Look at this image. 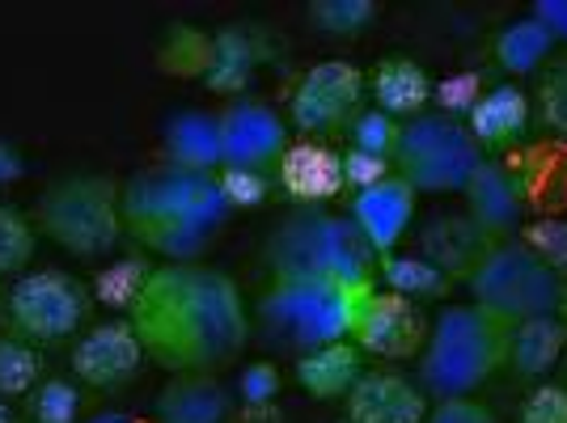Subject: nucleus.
<instances>
[{"label":"nucleus","mask_w":567,"mask_h":423,"mask_svg":"<svg viewBox=\"0 0 567 423\" xmlns=\"http://www.w3.org/2000/svg\"><path fill=\"white\" fill-rule=\"evenodd\" d=\"M144 360L178 373H220L250 343L241 283L213 262H153L127 309Z\"/></svg>","instance_id":"obj_1"},{"label":"nucleus","mask_w":567,"mask_h":423,"mask_svg":"<svg viewBox=\"0 0 567 423\" xmlns=\"http://www.w3.org/2000/svg\"><path fill=\"white\" fill-rule=\"evenodd\" d=\"M118 212L123 234L166 262H199L234 216L216 187V174H183L169 165L144 169L123 183Z\"/></svg>","instance_id":"obj_2"},{"label":"nucleus","mask_w":567,"mask_h":423,"mask_svg":"<svg viewBox=\"0 0 567 423\" xmlns=\"http://www.w3.org/2000/svg\"><path fill=\"white\" fill-rule=\"evenodd\" d=\"M378 280H334V276H267L259 292V327L271 343L297 355L352 339Z\"/></svg>","instance_id":"obj_3"},{"label":"nucleus","mask_w":567,"mask_h":423,"mask_svg":"<svg viewBox=\"0 0 567 423\" xmlns=\"http://www.w3.org/2000/svg\"><path fill=\"white\" fill-rule=\"evenodd\" d=\"M508 330L513 322L492 309L457 301L432 318L420 352V390L427 399H471L496 373L508 369Z\"/></svg>","instance_id":"obj_4"},{"label":"nucleus","mask_w":567,"mask_h":423,"mask_svg":"<svg viewBox=\"0 0 567 423\" xmlns=\"http://www.w3.org/2000/svg\"><path fill=\"white\" fill-rule=\"evenodd\" d=\"M267 276H334V280H378V255L360 237L352 216L327 208H292L267 234Z\"/></svg>","instance_id":"obj_5"},{"label":"nucleus","mask_w":567,"mask_h":423,"mask_svg":"<svg viewBox=\"0 0 567 423\" xmlns=\"http://www.w3.org/2000/svg\"><path fill=\"white\" fill-rule=\"evenodd\" d=\"M123 183L106 174H64L39 190L30 220L39 237L55 241L76 259H102L123 237Z\"/></svg>","instance_id":"obj_6"},{"label":"nucleus","mask_w":567,"mask_h":423,"mask_svg":"<svg viewBox=\"0 0 567 423\" xmlns=\"http://www.w3.org/2000/svg\"><path fill=\"white\" fill-rule=\"evenodd\" d=\"M466 292L474 306L492 309L504 322H529V318H564L567 322V280L555 276L534 250H525L517 237L499 241L496 250L474 267Z\"/></svg>","instance_id":"obj_7"},{"label":"nucleus","mask_w":567,"mask_h":423,"mask_svg":"<svg viewBox=\"0 0 567 423\" xmlns=\"http://www.w3.org/2000/svg\"><path fill=\"white\" fill-rule=\"evenodd\" d=\"M483 162V148L474 144L462 118H450L441 111L406 118L394 148V174L406 187L427 195H462L471 174Z\"/></svg>","instance_id":"obj_8"},{"label":"nucleus","mask_w":567,"mask_h":423,"mask_svg":"<svg viewBox=\"0 0 567 423\" xmlns=\"http://www.w3.org/2000/svg\"><path fill=\"white\" fill-rule=\"evenodd\" d=\"M94 292L64 267H39L25 271L4 297V334H18L34 348L69 343L76 330L90 322Z\"/></svg>","instance_id":"obj_9"},{"label":"nucleus","mask_w":567,"mask_h":423,"mask_svg":"<svg viewBox=\"0 0 567 423\" xmlns=\"http://www.w3.org/2000/svg\"><path fill=\"white\" fill-rule=\"evenodd\" d=\"M364 72L348 60H327L297 76L292 97H288V127L301 132L306 141H327V136H348L352 118L364 111Z\"/></svg>","instance_id":"obj_10"},{"label":"nucleus","mask_w":567,"mask_h":423,"mask_svg":"<svg viewBox=\"0 0 567 423\" xmlns=\"http://www.w3.org/2000/svg\"><path fill=\"white\" fill-rule=\"evenodd\" d=\"M220 123V148H225V165L234 169H255V174H276L284 162L288 144H292V127L288 118L267 106L259 97H237L225 102V111L216 115Z\"/></svg>","instance_id":"obj_11"},{"label":"nucleus","mask_w":567,"mask_h":423,"mask_svg":"<svg viewBox=\"0 0 567 423\" xmlns=\"http://www.w3.org/2000/svg\"><path fill=\"white\" fill-rule=\"evenodd\" d=\"M69 369L85 390H102V394L132 385L144 369V348L141 339H136V330H132V322L115 318V322L90 327L72 343Z\"/></svg>","instance_id":"obj_12"},{"label":"nucleus","mask_w":567,"mask_h":423,"mask_svg":"<svg viewBox=\"0 0 567 423\" xmlns=\"http://www.w3.org/2000/svg\"><path fill=\"white\" fill-rule=\"evenodd\" d=\"M513 187L520 195V208L529 220H559L567 216V141H538L517 144L508 157H499Z\"/></svg>","instance_id":"obj_13"},{"label":"nucleus","mask_w":567,"mask_h":423,"mask_svg":"<svg viewBox=\"0 0 567 423\" xmlns=\"http://www.w3.org/2000/svg\"><path fill=\"white\" fill-rule=\"evenodd\" d=\"M427 330L432 322L424 318V309L406 297H394L378 283L373 301L364 306L360 322L352 330V343L364 355H378V360H390V364H402V360H420L427 343Z\"/></svg>","instance_id":"obj_14"},{"label":"nucleus","mask_w":567,"mask_h":423,"mask_svg":"<svg viewBox=\"0 0 567 423\" xmlns=\"http://www.w3.org/2000/svg\"><path fill=\"white\" fill-rule=\"evenodd\" d=\"M276 55V43L271 34L255 22H234L213 30V64H208V76L199 81L208 94H220L237 102L246 97V90L255 85L259 69Z\"/></svg>","instance_id":"obj_15"},{"label":"nucleus","mask_w":567,"mask_h":423,"mask_svg":"<svg viewBox=\"0 0 567 423\" xmlns=\"http://www.w3.org/2000/svg\"><path fill=\"white\" fill-rule=\"evenodd\" d=\"M427 394L399 369H364L343 399V423H424Z\"/></svg>","instance_id":"obj_16"},{"label":"nucleus","mask_w":567,"mask_h":423,"mask_svg":"<svg viewBox=\"0 0 567 423\" xmlns=\"http://www.w3.org/2000/svg\"><path fill=\"white\" fill-rule=\"evenodd\" d=\"M271 178L297 208H327L331 199L348 190L343 157L322 141H292Z\"/></svg>","instance_id":"obj_17"},{"label":"nucleus","mask_w":567,"mask_h":423,"mask_svg":"<svg viewBox=\"0 0 567 423\" xmlns=\"http://www.w3.org/2000/svg\"><path fill=\"white\" fill-rule=\"evenodd\" d=\"M352 225L360 229V237L369 241L373 255H394L402 246V237L415 220V190L402 183L399 174H390L385 183L352 195Z\"/></svg>","instance_id":"obj_18"},{"label":"nucleus","mask_w":567,"mask_h":423,"mask_svg":"<svg viewBox=\"0 0 567 423\" xmlns=\"http://www.w3.org/2000/svg\"><path fill=\"white\" fill-rule=\"evenodd\" d=\"M499 241L487 237L474 225L466 212H445L432 216L420 229V259H427L441 276H450L453 283H466L478 262L496 250Z\"/></svg>","instance_id":"obj_19"},{"label":"nucleus","mask_w":567,"mask_h":423,"mask_svg":"<svg viewBox=\"0 0 567 423\" xmlns=\"http://www.w3.org/2000/svg\"><path fill=\"white\" fill-rule=\"evenodd\" d=\"M237 411L234 390L216 373H178L153 399L157 423H229Z\"/></svg>","instance_id":"obj_20"},{"label":"nucleus","mask_w":567,"mask_h":423,"mask_svg":"<svg viewBox=\"0 0 567 423\" xmlns=\"http://www.w3.org/2000/svg\"><path fill=\"white\" fill-rule=\"evenodd\" d=\"M462 195H466V216H471L487 237H496V241L517 237L520 225L529 220L525 208H520V195H517V187H513V178H508L504 162L483 157Z\"/></svg>","instance_id":"obj_21"},{"label":"nucleus","mask_w":567,"mask_h":423,"mask_svg":"<svg viewBox=\"0 0 567 423\" xmlns=\"http://www.w3.org/2000/svg\"><path fill=\"white\" fill-rule=\"evenodd\" d=\"M529 123H534V106L520 85H492L478 97L471 115H466V132L474 136L478 148L487 153H513L517 144L529 141Z\"/></svg>","instance_id":"obj_22"},{"label":"nucleus","mask_w":567,"mask_h":423,"mask_svg":"<svg viewBox=\"0 0 567 423\" xmlns=\"http://www.w3.org/2000/svg\"><path fill=\"white\" fill-rule=\"evenodd\" d=\"M162 157L169 169L183 174H220L225 169V148H220V123L208 111H183L166 123L162 136Z\"/></svg>","instance_id":"obj_23"},{"label":"nucleus","mask_w":567,"mask_h":423,"mask_svg":"<svg viewBox=\"0 0 567 423\" xmlns=\"http://www.w3.org/2000/svg\"><path fill=\"white\" fill-rule=\"evenodd\" d=\"M364 85H369V97H373V106H378L381 115L406 118L424 115V106L432 102V76H427L424 64H415L411 55H385L378 69L364 76Z\"/></svg>","instance_id":"obj_24"},{"label":"nucleus","mask_w":567,"mask_h":423,"mask_svg":"<svg viewBox=\"0 0 567 423\" xmlns=\"http://www.w3.org/2000/svg\"><path fill=\"white\" fill-rule=\"evenodd\" d=\"M364 352L355 348L352 339H339V343H327V348H313V352L297 355L292 364V376L297 385L306 390L309 399L318 402H343L352 394V385L364 376Z\"/></svg>","instance_id":"obj_25"},{"label":"nucleus","mask_w":567,"mask_h":423,"mask_svg":"<svg viewBox=\"0 0 567 423\" xmlns=\"http://www.w3.org/2000/svg\"><path fill=\"white\" fill-rule=\"evenodd\" d=\"M567 352V322L564 318H529L513 322L508 330V373L517 381L543 385L546 373L564 360Z\"/></svg>","instance_id":"obj_26"},{"label":"nucleus","mask_w":567,"mask_h":423,"mask_svg":"<svg viewBox=\"0 0 567 423\" xmlns=\"http://www.w3.org/2000/svg\"><path fill=\"white\" fill-rule=\"evenodd\" d=\"M492 55L504 72L513 76H538L546 60H555V39L538 18H513L508 25H499L492 39Z\"/></svg>","instance_id":"obj_27"},{"label":"nucleus","mask_w":567,"mask_h":423,"mask_svg":"<svg viewBox=\"0 0 567 423\" xmlns=\"http://www.w3.org/2000/svg\"><path fill=\"white\" fill-rule=\"evenodd\" d=\"M153 64L162 76H174V81H204L213 64V30L195 22L166 25V34L157 39V51H153Z\"/></svg>","instance_id":"obj_28"},{"label":"nucleus","mask_w":567,"mask_h":423,"mask_svg":"<svg viewBox=\"0 0 567 423\" xmlns=\"http://www.w3.org/2000/svg\"><path fill=\"white\" fill-rule=\"evenodd\" d=\"M378 283L385 292H394V297H406V301H441V297H450L457 283L450 276H441L436 267L420 255H381L378 259Z\"/></svg>","instance_id":"obj_29"},{"label":"nucleus","mask_w":567,"mask_h":423,"mask_svg":"<svg viewBox=\"0 0 567 423\" xmlns=\"http://www.w3.org/2000/svg\"><path fill=\"white\" fill-rule=\"evenodd\" d=\"M529 106L550 141H567V55H555L538 69Z\"/></svg>","instance_id":"obj_30"},{"label":"nucleus","mask_w":567,"mask_h":423,"mask_svg":"<svg viewBox=\"0 0 567 423\" xmlns=\"http://www.w3.org/2000/svg\"><path fill=\"white\" fill-rule=\"evenodd\" d=\"M43 381L39 348L18 334H0V399H30Z\"/></svg>","instance_id":"obj_31"},{"label":"nucleus","mask_w":567,"mask_h":423,"mask_svg":"<svg viewBox=\"0 0 567 423\" xmlns=\"http://www.w3.org/2000/svg\"><path fill=\"white\" fill-rule=\"evenodd\" d=\"M39 250V229L22 208L0 199V280L4 276H22L25 267L34 262Z\"/></svg>","instance_id":"obj_32"},{"label":"nucleus","mask_w":567,"mask_h":423,"mask_svg":"<svg viewBox=\"0 0 567 423\" xmlns=\"http://www.w3.org/2000/svg\"><path fill=\"white\" fill-rule=\"evenodd\" d=\"M309 22L327 39H360L369 25L378 22V4L373 0H313Z\"/></svg>","instance_id":"obj_33"},{"label":"nucleus","mask_w":567,"mask_h":423,"mask_svg":"<svg viewBox=\"0 0 567 423\" xmlns=\"http://www.w3.org/2000/svg\"><path fill=\"white\" fill-rule=\"evenodd\" d=\"M148 271H153V262L141 259V255H132V259H118L111 262V267H102L94 276V301H102V306H111V309H132V301L141 297V288L144 280H148Z\"/></svg>","instance_id":"obj_34"},{"label":"nucleus","mask_w":567,"mask_h":423,"mask_svg":"<svg viewBox=\"0 0 567 423\" xmlns=\"http://www.w3.org/2000/svg\"><path fill=\"white\" fill-rule=\"evenodd\" d=\"M34 423H81V385L69 376H48L25 399Z\"/></svg>","instance_id":"obj_35"},{"label":"nucleus","mask_w":567,"mask_h":423,"mask_svg":"<svg viewBox=\"0 0 567 423\" xmlns=\"http://www.w3.org/2000/svg\"><path fill=\"white\" fill-rule=\"evenodd\" d=\"M399 132H402L399 118L381 115L378 106H364V111L352 118V127H348V141H352L355 153H369V157H381V162L394 165Z\"/></svg>","instance_id":"obj_36"},{"label":"nucleus","mask_w":567,"mask_h":423,"mask_svg":"<svg viewBox=\"0 0 567 423\" xmlns=\"http://www.w3.org/2000/svg\"><path fill=\"white\" fill-rule=\"evenodd\" d=\"M517 241L525 250H534L555 276L567 280V216H559V220H525Z\"/></svg>","instance_id":"obj_37"},{"label":"nucleus","mask_w":567,"mask_h":423,"mask_svg":"<svg viewBox=\"0 0 567 423\" xmlns=\"http://www.w3.org/2000/svg\"><path fill=\"white\" fill-rule=\"evenodd\" d=\"M216 187H220V195H225L229 212L262 208L267 195H271V187H276V178H271V174H255V169H234V165H225V169L216 174Z\"/></svg>","instance_id":"obj_38"},{"label":"nucleus","mask_w":567,"mask_h":423,"mask_svg":"<svg viewBox=\"0 0 567 423\" xmlns=\"http://www.w3.org/2000/svg\"><path fill=\"white\" fill-rule=\"evenodd\" d=\"M487 94V85H483V76L478 72H457L450 81H441L432 97H436V106H441V115L450 118H466L478 106V97Z\"/></svg>","instance_id":"obj_39"},{"label":"nucleus","mask_w":567,"mask_h":423,"mask_svg":"<svg viewBox=\"0 0 567 423\" xmlns=\"http://www.w3.org/2000/svg\"><path fill=\"white\" fill-rule=\"evenodd\" d=\"M280 390H284V376L271 360H255V364H246L241 376H237V399H241V406H271V402L280 399Z\"/></svg>","instance_id":"obj_40"},{"label":"nucleus","mask_w":567,"mask_h":423,"mask_svg":"<svg viewBox=\"0 0 567 423\" xmlns=\"http://www.w3.org/2000/svg\"><path fill=\"white\" fill-rule=\"evenodd\" d=\"M517 423H567V385L543 381L529 390V399L520 402Z\"/></svg>","instance_id":"obj_41"},{"label":"nucleus","mask_w":567,"mask_h":423,"mask_svg":"<svg viewBox=\"0 0 567 423\" xmlns=\"http://www.w3.org/2000/svg\"><path fill=\"white\" fill-rule=\"evenodd\" d=\"M394 174V165L381 162V157H369V153H355V148H348L343 153V183H348V190H369L378 187V183H385Z\"/></svg>","instance_id":"obj_42"},{"label":"nucleus","mask_w":567,"mask_h":423,"mask_svg":"<svg viewBox=\"0 0 567 423\" xmlns=\"http://www.w3.org/2000/svg\"><path fill=\"white\" fill-rule=\"evenodd\" d=\"M424 423H499V415L471 394V399H441L427 411Z\"/></svg>","instance_id":"obj_43"},{"label":"nucleus","mask_w":567,"mask_h":423,"mask_svg":"<svg viewBox=\"0 0 567 423\" xmlns=\"http://www.w3.org/2000/svg\"><path fill=\"white\" fill-rule=\"evenodd\" d=\"M529 18H538V22L550 30L555 43H567V0H538V4L529 9Z\"/></svg>","instance_id":"obj_44"},{"label":"nucleus","mask_w":567,"mask_h":423,"mask_svg":"<svg viewBox=\"0 0 567 423\" xmlns=\"http://www.w3.org/2000/svg\"><path fill=\"white\" fill-rule=\"evenodd\" d=\"M25 174V157H22V148L13 141H4L0 136V187H9V183H18Z\"/></svg>","instance_id":"obj_45"},{"label":"nucleus","mask_w":567,"mask_h":423,"mask_svg":"<svg viewBox=\"0 0 567 423\" xmlns=\"http://www.w3.org/2000/svg\"><path fill=\"white\" fill-rule=\"evenodd\" d=\"M229 423H284V411L280 402H271V406H237Z\"/></svg>","instance_id":"obj_46"},{"label":"nucleus","mask_w":567,"mask_h":423,"mask_svg":"<svg viewBox=\"0 0 567 423\" xmlns=\"http://www.w3.org/2000/svg\"><path fill=\"white\" fill-rule=\"evenodd\" d=\"M81 423H141L136 415H127V411H97V415H90V420Z\"/></svg>","instance_id":"obj_47"},{"label":"nucleus","mask_w":567,"mask_h":423,"mask_svg":"<svg viewBox=\"0 0 567 423\" xmlns=\"http://www.w3.org/2000/svg\"><path fill=\"white\" fill-rule=\"evenodd\" d=\"M0 423H13V411H9V402L0 399Z\"/></svg>","instance_id":"obj_48"}]
</instances>
